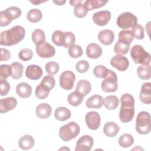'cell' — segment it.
I'll return each instance as SVG.
<instances>
[{"label":"cell","mask_w":151,"mask_h":151,"mask_svg":"<svg viewBox=\"0 0 151 151\" xmlns=\"http://www.w3.org/2000/svg\"><path fill=\"white\" fill-rule=\"evenodd\" d=\"M25 35V30L21 25H16L9 29L2 31L0 35L1 45L11 46L22 41Z\"/></svg>","instance_id":"6da1fadb"},{"label":"cell","mask_w":151,"mask_h":151,"mask_svg":"<svg viewBox=\"0 0 151 151\" xmlns=\"http://www.w3.org/2000/svg\"><path fill=\"white\" fill-rule=\"evenodd\" d=\"M121 107L119 112V119L123 123L130 122L134 115V99L129 93H125L120 98Z\"/></svg>","instance_id":"7a4b0ae2"},{"label":"cell","mask_w":151,"mask_h":151,"mask_svg":"<svg viewBox=\"0 0 151 151\" xmlns=\"http://www.w3.org/2000/svg\"><path fill=\"white\" fill-rule=\"evenodd\" d=\"M151 130L150 116L145 111H140L136 119V130L140 134H147Z\"/></svg>","instance_id":"3957f363"},{"label":"cell","mask_w":151,"mask_h":151,"mask_svg":"<svg viewBox=\"0 0 151 151\" xmlns=\"http://www.w3.org/2000/svg\"><path fill=\"white\" fill-rule=\"evenodd\" d=\"M130 55L136 64L147 65L150 62V55L140 45H133L130 50Z\"/></svg>","instance_id":"277c9868"},{"label":"cell","mask_w":151,"mask_h":151,"mask_svg":"<svg viewBox=\"0 0 151 151\" xmlns=\"http://www.w3.org/2000/svg\"><path fill=\"white\" fill-rule=\"evenodd\" d=\"M80 131L79 125L74 122H70L60 128L59 136L64 141H69L75 138Z\"/></svg>","instance_id":"5b68a950"},{"label":"cell","mask_w":151,"mask_h":151,"mask_svg":"<svg viewBox=\"0 0 151 151\" xmlns=\"http://www.w3.org/2000/svg\"><path fill=\"white\" fill-rule=\"evenodd\" d=\"M117 25L123 29L132 28L137 24V18L136 16L130 12L122 13L116 21Z\"/></svg>","instance_id":"8992f818"},{"label":"cell","mask_w":151,"mask_h":151,"mask_svg":"<svg viewBox=\"0 0 151 151\" xmlns=\"http://www.w3.org/2000/svg\"><path fill=\"white\" fill-rule=\"evenodd\" d=\"M101 87L102 90L106 93L115 92L117 90V76L115 72L111 70H109L101 83Z\"/></svg>","instance_id":"52a82bcc"},{"label":"cell","mask_w":151,"mask_h":151,"mask_svg":"<svg viewBox=\"0 0 151 151\" xmlns=\"http://www.w3.org/2000/svg\"><path fill=\"white\" fill-rule=\"evenodd\" d=\"M76 76L73 72L67 70L63 72L60 76V85L61 88L66 90H70L74 87Z\"/></svg>","instance_id":"ba28073f"},{"label":"cell","mask_w":151,"mask_h":151,"mask_svg":"<svg viewBox=\"0 0 151 151\" xmlns=\"http://www.w3.org/2000/svg\"><path fill=\"white\" fill-rule=\"evenodd\" d=\"M36 52L41 58H50L55 54V48L50 43L45 41L44 43L36 45Z\"/></svg>","instance_id":"9c48e42d"},{"label":"cell","mask_w":151,"mask_h":151,"mask_svg":"<svg viewBox=\"0 0 151 151\" xmlns=\"http://www.w3.org/2000/svg\"><path fill=\"white\" fill-rule=\"evenodd\" d=\"M85 120L87 127L91 130H96L100 125V116L96 111H91L88 112L86 115Z\"/></svg>","instance_id":"30bf717a"},{"label":"cell","mask_w":151,"mask_h":151,"mask_svg":"<svg viewBox=\"0 0 151 151\" xmlns=\"http://www.w3.org/2000/svg\"><path fill=\"white\" fill-rule=\"evenodd\" d=\"M110 64L119 71H124L129 67V61L126 57L116 54L110 60Z\"/></svg>","instance_id":"8fae6325"},{"label":"cell","mask_w":151,"mask_h":151,"mask_svg":"<svg viewBox=\"0 0 151 151\" xmlns=\"http://www.w3.org/2000/svg\"><path fill=\"white\" fill-rule=\"evenodd\" d=\"M94 143L93 139L89 135L82 136L77 140L76 151H89L93 147Z\"/></svg>","instance_id":"7c38bea8"},{"label":"cell","mask_w":151,"mask_h":151,"mask_svg":"<svg viewBox=\"0 0 151 151\" xmlns=\"http://www.w3.org/2000/svg\"><path fill=\"white\" fill-rule=\"evenodd\" d=\"M111 18V13L107 10H103L97 12L93 15V21L99 26L106 25Z\"/></svg>","instance_id":"4fadbf2b"},{"label":"cell","mask_w":151,"mask_h":151,"mask_svg":"<svg viewBox=\"0 0 151 151\" xmlns=\"http://www.w3.org/2000/svg\"><path fill=\"white\" fill-rule=\"evenodd\" d=\"M42 74L43 71L41 67L35 64L29 65L25 70L26 77L32 80H39L42 76Z\"/></svg>","instance_id":"5bb4252c"},{"label":"cell","mask_w":151,"mask_h":151,"mask_svg":"<svg viewBox=\"0 0 151 151\" xmlns=\"http://www.w3.org/2000/svg\"><path fill=\"white\" fill-rule=\"evenodd\" d=\"M17 105V101L13 97H8L2 99L0 101V112L6 113L8 111L14 109Z\"/></svg>","instance_id":"9a60e30c"},{"label":"cell","mask_w":151,"mask_h":151,"mask_svg":"<svg viewBox=\"0 0 151 151\" xmlns=\"http://www.w3.org/2000/svg\"><path fill=\"white\" fill-rule=\"evenodd\" d=\"M140 101L146 104H149L151 103V83L147 82L144 83L141 87L139 94Z\"/></svg>","instance_id":"2e32d148"},{"label":"cell","mask_w":151,"mask_h":151,"mask_svg":"<svg viewBox=\"0 0 151 151\" xmlns=\"http://www.w3.org/2000/svg\"><path fill=\"white\" fill-rule=\"evenodd\" d=\"M99 41L104 45H109L112 44L114 40V34L110 29H104L98 34Z\"/></svg>","instance_id":"e0dca14e"},{"label":"cell","mask_w":151,"mask_h":151,"mask_svg":"<svg viewBox=\"0 0 151 151\" xmlns=\"http://www.w3.org/2000/svg\"><path fill=\"white\" fill-rule=\"evenodd\" d=\"M86 54L90 58H98L102 54V48L96 43H90L86 47Z\"/></svg>","instance_id":"ac0fdd59"},{"label":"cell","mask_w":151,"mask_h":151,"mask_svg":"<svg viewBox=\"0 0 151 151\" xmlns=\"http://www.w3.org/2000/svg\"><path fill=\"white\" fill-rule=\"evenodd\" d=\"M35 112L36 115L39 118L45 119L51 116L52 109L50 104L47 103H41L37 106Z\"/></svg>","instance_id":"d6986e66"},{"label":"cell","mask_w":151,"mask_h":151,"mask_svg":"<svg viewBox=\"0 0 151 151\" xmlns=\"http://www.w3.org/2000/svg\"><path fill=\"white\" fill-rule=\"evenodd\" d=\"M103 100L102 96L94 94L86 100V106L90 109H100L103 104Z\"/></svg>","instance_id":"ffe728a7"},{"label":"cell","mask_w":151,"mask_h":151,"mask_svg":"<svg viewBox=\"0 0 151 151\" xmlns=\"http://www.w3.org/2000/svg\"><path fill=\"white\" fill-rule=\"evenodd\" d=\"M17 94L22 98H28L32 93V88L29 84L26 83H20L16 87Z\"/></svg>","instance_id":"44dd1931"},{"label":"cell","mask_w":151,"mask_h":151,"mask_svg":"<svg viewBox=\"0 0 151 151\" xmlns=\"http://www.w3.org/2000/svg\"><path fill=\"white\" fill-rule=\"evenodd\" d=\"M120 128L114 122H109L106 123L103 127V132L108 137H112L116 136L119 133Z\"/></svg>","instance_id":"7402d4cb"},{"label":"cell","mask_w":151,"mask_h":151,"mask_svg":"<svg viewBox=\"0 0 151 151\" xmlns=\"http://www.w3.org/2000/svg\"><path fill=\"white\" fill-rule=\"evenodd\" d=\"M35 143L34 137L29 134L22 136L18 141V146L22 150H29L31 149Z\"/></svg>","instance_id":"603a6c76"},{"label":"cell","mask_w":151,"mask_h":151,"mask_svg":"<svg viewBox=\"0 0 151 151\" xmlns=\"http://www.w3.org/2000/svg\"><path fill=\"white\" fill-rule=\"evenodd\" d=\"M71 113L68 109L65 107H59L55 109L54 116L60 121H65L71 117Z\"/></svg>","instance_id":"cb8c5ba5"},{"label":"cell","mask_w":151,"mask_h":151,"mask_svg":"<svg viewBox=\"0 0 151 151\" xmlns=\"http://www.w3.org/2000/svg\"><path fill=\"white\" fill-rule=\"evenodd\" d=\"M91 89V86L89 81L85 80H81L77 83L76 91L86 96L90 92Z\"/></svg>","instance_id":"d4e9b609"},{"label":"cell","mask_w":151,"mask_h":151,"mask_svg":"<svg viewBox=\"0 0 151 151\" xmlns=\"http://www.w3.org/2000/svg\"><path fill=\"white\" fill-rule=\"evenodd\" d=\"M83 98L84 96L83 94L75 90L68 96L67 101L70 105L76 107L83 102Z\"/></svg>","instance_id":"484cf974"},{"label":"cell","mask_w":151,"mask_h":151,"mask_svg":"<svg viewBox=\"0 0 151 151\" xmlns=\"http://www.w3.org/2000/svg\"><path fill=\"white\" fill-rule=\"evenodd\" d=\"M119 104V100L117 96L111 95L106 96L103 100V104L108 110H114Z\"/></svg>","instance_id":"4316f807"},{"label":"cell","mask_w":151,"mask_h":151,"mask_svg":"<svg viewBox=\"0 0 151 151\" xmlns=\"http://www.w3.org/2000/svg\"><path fill=\"white\" fill-rule=\"evenodd\" d=\"M11 66L12 68L11 77L15 80L21 78L24 71L23 65L19 62H14L11 63Z\"/></svg>","instance_id":"83f0119b"},{"label":"cell","mask_w":151,"mask_h":151,"mask_svg":"<svg viewBox=\"0 0 151 151\" xmlns=\"http://www.w3.org/2000/svg\"><path fill=\"white\" fill-rule=\"evenodd\" d=\"M134 40V36L131 31L122 30L119 33V41L125 44L130 45Z\"/></svg>","instance_id":"f1b7e54d"},{"label":"cell","mask_w":151,"mask_h":151,"mask_svg":"<svg viewBox=\"0 0 151 151\" xmlns=\"http://www.w3.org/2000/svg\"><path fill=\"white\" fill-rule=\"evenodd\" d=\"M107 2L108 1L104 0H87L84 1V4L88 11H92L95 9L100 8L104 6Z\"/></svg>","instance_id":"f546056e"},{"label":"cell","mask_w":151,"mask_h":151,"mask_svg":"<svg viewBox=\"0 0 151 151\" xmlns=\"http://www.w3.org/2000/svg\"><path fill=\"white\" fill-rule=\"evenodd\" d=\"M137 74L142 80H149L151 76V67L149 65H140L137 69Z\"/></svg>","instance_id":"4dcf8cb0"},{"label":"cell","mask_w":151,"mask_h":151,"mask_svg":"<svg viewBox=\"0 0 151 151\" xmlns=\"http://www.w3.org/2000/svg\"><path fill=\"white\" fill-rule=\"evenodd\" d=\"M32 40L36 45H39L44 43L45 41V33L41 29H35L32 34Z\"/></svg>","instance_id":"1f68e13d"},{"label":"cell","mask_w":151,"mask_h":151,"mask_svg":"<svg viewBox=\"0 0 151 151\" xmlns=\"http://www.w3.org/2000/svg\"><path fill=\"white\" fill-rule=\"evenodd\" d=\"M51 40L55 45L64 46L65 43V34L60 30H56L52 33Z\"/></svg>","instance_id":"d6a6232c"},{"label":"cell","mask_w":151,"mask_h":151,"mask_svg":"<svg viewBox=\"0 0 151 151\" xmlns=\"http://www.w3.org/2000/svg\"><path fill=\"white\" fill-rule=\"evenodd\" d=\"M27 18L29 22L36 23L42 19V14L40 9L37 8L31 9L28 12Z\"/></svg>","instance_id":"836d02e7"},{"label":"cell","mask_w":151,"mask_h":151,"mask_svg":"<svg viewBox=\"0 0 151 151\" xmlns=\"http://www.w3.org/2000/svg\"><path fill=\"white\" fill-rule=\"evenodd\" d=\"M134 143L133 137L127 133H124L120 136L119 139V144L122 147H129Z\"/></svg>","instance_id":"e575fe53"},{"label":"cell","mask_w":151,"mask_h":151,"mask_svg":"<svg viewBox=\"0 0 151 151\" xmlns=\"http://www.w3.org/2000/svg\"><path fill=\"white\" fill-rule=\"evenodd\" d=\"M50 91L45 86L40 83L36 87L35 94L36 97L38 99H45L48 97Z\"/></svg>","instance_id":"d590c367"},{"label":"cell","mask_w":151,"mask_h":151,"mask_svg":"<svg viewBox=\"0 0 151 151\" xmlns=\"http://www.w3.org/2000/svg\"><path fill=\"white\" fill-rule=\"evenodd\" d=\"M88 11L87 8L84 4V1L81 3L78 4L74 6V15L77 18H81L84 17L87 15Z\"/></svg>","instance_id":"8d00e7d4"},{"label":"cell","mask_w":151,"mask_h":151,"mask_svg":"<svg viewBox=\"0 0 151 151\" xmlns=\"http://www.w3.org/2000/svg\"><path fill=\"white\" fill-rule=\"evenodd\" d=\"M130 49V45L125 44L117 41L114 47V51L119 55L126 54Z\"/></svg>","instance_id":"74e56055"},{"label":"cell","mask_w":151,"mask_h":151,"mask_svg":"<svg viewBox=\"0 0 151 151\" xmlns=\"http://www.w3.org/2000/svg\"><path fill=\"white\" fill-rule=\"evenodd\" d=\"M68 52L71 57L77 58L83 55V51L80 45L73 44L68 47Z\"/></svg>","instance_id":"f35d334b"},{"label":"cell","mask_w":151,"mask_h":151,"mask_svg":"<svg viewBox=\"0 0 151 151\" xmlns=\"http://www.w3.org/2000/svg\"><path fill=\"white\" fill-rule=\"evenodd\" d=\"M5 11L12 20L19 18L22 14L21 9L17 6H11L7 8Z\"/></svg>","instance_id":"ab89813d"},{"label":"cell","mask_w":151,"mask_h":151,"mask_svg":"<svg viewBox=\"0 0 151 151\" xmlns=\"http://www.w3.org/2000/svg\"><path fill=\"white\" fill-rule=\"evenodd\" d=\"M45 68L46 72L51 76L56 74L60 69L58 64L55 61H50L47 63L45 64Z\"/></svg>","instance_id":"60d3db41"},{"label":"cell","mask_w":151,"mask_h":151,"mask_svg":"<svg viewBox=\"0 0 151 151\" xmlns=\"http://www.w3.org/2000/svg\"><path fill=\"white\" fill-rule=\"evenodd\" d=\"M108 71L109 69H107L105 66L102 65H98L94 67L93 70V74L97 78H104V77L107 75Z\"/></svg>","instance_id":"b9f144b4"},{"label":"cell","mask_w":151,"mask_h":151,"mask_svg":"<svg viewBox=\"0 0 151 151\" xmlns=\"http://www.w3.org/2000/svg\"><path fill=\"white\" fill-rule=\"evenodd\" d=\"M132 32L134 37L137 40H143L144 38V28L140 24H137L132 28Z\"/></svg>","instance_id":"7bdbcfd3"},{"label":"cell","mask_w":151,"mask_h":151,"mask_svg":"<svg viewBox=\"0 0 151 151\" xmlns=\"http://www.w3.org/2000/svg\"><path fill=\"white\" fill-rule=\"evenodd\" d=\"M19 58L24 61L30 60L33 56V52L30 48H22L19 52Z\"/></svg>","instance_id":"ee69618b"},{"label":"cell","mask_w":151,"mask_h":151,"mask_svg":"<svg viewBox=\"0 0 151 151\" xmlns=\"http://www.w3.org/2000/svg\"><path fill=\"white\" fill-rule=\"evenodd\" d=\"M12 75V68L11 65L2 64L0 66V77L1 79H6Z\"/></svg>","instance_id":"f6af8a7d"},{"label":"cell","mask_w":151,"mask_h":151,"mask_svg":"<svg viewBox=\"0 0 151 151\" xmlns=\"http://www.w3.org/2000/svg\"><path fill=\"white\" fill-rule=\"evenodd\" d=\"M41 83L45 86L50 91H51L55 86V80L52 76H45L43 77Z\"/></svg>","instance_id":"bcb514c9"},{"label":"cell","mask_w":151,"mask_h":151,"mask_svg":"<svg viewBox=\"0 0 151 151\" xmlns=\"http://www.w3.org/2000/svg\"><path fill=\"white\" fill-rule=\"evenodd\" d=\"M65 43L64 45V48H68L73 45L76 41V37L72 32H65Z\"/></svg>","instance_id":"7dc6e473"},{"label":"cell","mask_w":151,"mask_h":151,"mask_svg":"<svg viewBox=\"0 0 151 151\" xmlns=\"http://www.w3.org/2000/svg\"><path fill=\"white\" fill-rule=\"evenodd\" d=\"M76 68L78 73H84L88 71L89 68V64L86 60H81L77 63Z\"/></svg>","instance_id":"c3c4849f"},{"label":"cell","mask_w":151,"mask_h":151,"mask_svg":"<svg viewBox=\"0 0 151 151\" xmlns=\"http://www.w3.org/2000/svg\"><path fill=\"white\" fill-rule=\"evenodd\" d=\"M10 84L5 79H1L0 81V93L1 96H6L9 91Z\"/></svg>","instance_id":"681fc988"},{"label":"cell","mask_w":151,"mask_h":151,"mask_svg":"<svg viewBox=\"0 0 151 151\" xmlns=\"http://www.w3.org/2000/svg\"><path fill=\"white\" fill-rule=\"evenodd\" d=\"M12 20L5 12V10L0 12V25L1 27H5L8 25Z\"/></svg>","instance_id":"f907efd6"},{"label":"cell","mask_w":151,"mask_h":151,"mask_svg":"<svg viewBox=\"0 0 151 151\" xmlns=\"http://www.w3.org/2000/svg\"><path fill=\"white\" fill-rule=\"evenodd\" d=\"M11 57L10 52L6 48H1V61H6Z\"/></svg>","instance_id":"816d5d0a"},{"label":"cell","mask_w":151,"mask_h":151,"mask_svg":"<svg viewBox=\"0 0 151 151\" xmlns=\"http://www.w3.org/2000/svg\"><path fill=\"white\" fill-rule=\"evenodd\" d=\"M83 2V1H82V0H78V1H77V0H76V1H70V4L72 5V6H75L76 5H77L78 4H79V3H81V2Z\"/></svg>","instance_id":"f5cc1de1"},{"label":"cell","mask_w":151,"mask_h":151,"mask_svg":"<svg viewBox=\"0 0 151 151\" xmlns=\"http://www.w3.org/2000/svg\"><path fill=\"white\" fill-rule=\"evenodd\" d=\"M53 2L57 5H63L66 2L65 1H53Z\"/></svg>","instance_id":"db71d44e"},{"label":"cell","mask_w":151,"mask_h":151,"mask_svg":"<svg viewBox=\"0 0 151 151\" xmlns=\"http://www.w3.org/2000/svg\"><path fill=\"white\" fill-rule=\"evenodd\" d=\"M32 4H34L35 5H38L40 3H43L45 2V1H30Z\"/></svg>","instance_id":"11a10c76"}]
</instances>
